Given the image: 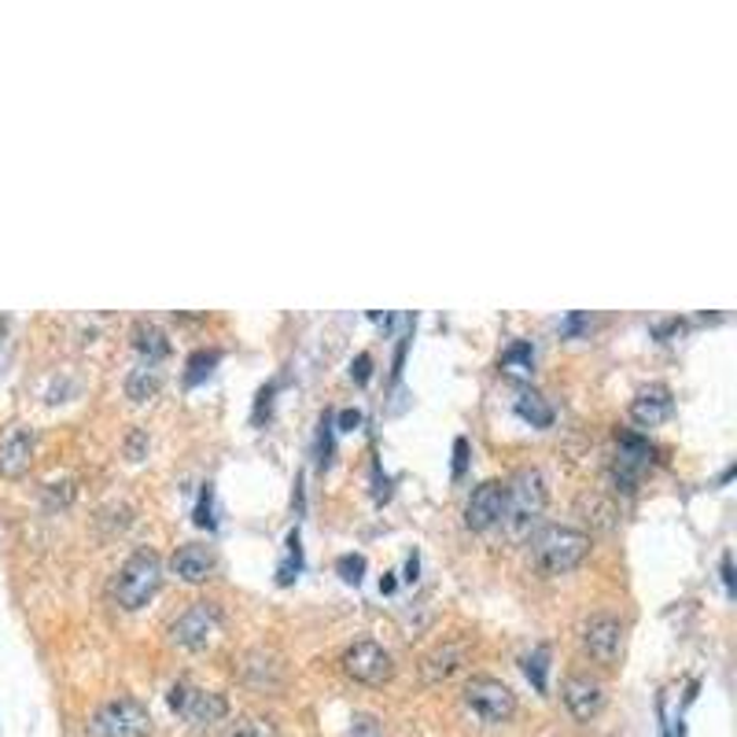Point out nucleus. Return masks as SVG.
I'll return each instance as SVG.
<instances>
[{
	"instance_id": "f257e3e1",
	"label": "nucleus",
	"mask_w": 737,
	"mask_h": 737,
	"mask_svg": "<svg viewBox=\"0 0 737 737\" xmlns=\"http://www.w3.org/2000/svg\"><path fill=\"white\" fill-rule=\"evenodd\" d=\"M590 554V535L568 524H546L531 538V561L543 575H564L580 568Z\"/></svg>"
},
{
	"instance_id": "f03ea898",
	"label": "nucleus",
	"mask_w": 737,
	"mask_h": 737,
	"mask_svg": "<svg viewBox=\"0 0 737 737\" xmlns=\"http://www.w3.org/2000/svg\"><path fill=\"white\" fill-rule=\"evenodd\" d=\"M546 475L538 469H520L512 475V483H506V517H501V524H506V535L512 543L531 535V528L546 512Z\"/></svg>"
},
{
	"instance_id": "7ed1b4c3",
	"label": "nucleus",
	"mask_w": 737,
	"mask_h": 737,
	"mask_svg": "<svg viewBox=\"0 0 737 737\" xmlns=\"http://www.w3.org/2000/svg\"><path fill=\"white\" fill-rule=\"evenodd\" d=\"M158 586H163V561H158V554H152V549H137V554H129L126 564L115 572L111 594H115L118 609L137 612L158 594Z\"/></svg>"
},
{
	"instance_id": "20e7f679",
	"label": "nucleus",
	"mask_w": 737,
	"mask_h": 737,
	"mask_svg": "<svg viewBox=\"0 0 737 737\" xmlns=\"http://www.w3.org/2000/svg\"><path fill=\"white\" fill-rule=\"evenodd\" d=\"M465 708L475 715L480 723L487 726H501L512 720V712H517V694L501 683V678H491V675H475L465 683V694H461Z\"/></svg>"
},
{
	"instance_id": "39448f33",
	"label": "nucleus",
	"mask_w": 737,
	"mask_h": 737,
	"mask_svg": "<svg viewBox=\"0 0 737 737\" xmlns=\"http://www.w3.org/2000/svg\"><path fill=\"white\" fill-rule=\"evenodd\" d=\"M89 730L92 737H148L152 734V715L134 697H115V701L97 708Z\"/></svg>"
},
{
	"instance_id": "423d86ee",
	"label": "nucleus",
	"mask_w": 737,
	"mask_h": 737,
	"mask_svg": "<svg viewBox=\"0 0 737 737\" xmlns=\"http://www.w3.org/2000/svg\"><path fill=\"white\" fill-rule=\"evenodd\" d=\"M170 708L181 715L185 723L195 726V730H211V726L226 723L229 715V701L221 694H211V689H195L189 683H177L170 686Z\"/></svg>"
},
{
	"instance_id": "0eeeda50",
	"label": "nucleus",
	"mask_w": 737,
	"mask_h": 737,
	"mask_svg": "<svg viewBox=\"0 0 737 737\" xmlns=\"http://www.w3.org/2000/svg\"><path fill=\"white\" fill-rule=\"evenodd\" d=\"M652 465H657V446H652L646 435L623 432L620 440H615V457H612V469H609L612 487L615 491H634V483H638Z\"/></svg>"
},
{
	"instance_id": "6e6552de",
	"label": "nucleus",
	"mask_w": 737,
	"mask_h": 737,
	"mask_svg": "<svg viewBox=\"0 0 737 737\" xmlns=\"http://www.w3.org/2000/svg\"><path fill=\"white\" fill-rule=\"evenodd\" d=\"M221 631V612L218 605L211 601H195L192 609H185L177 620L170 623V641L189 652H200L207 649L214 641V634Z\"/></svg>"
},
{
	"instance_id": "1a4fd4ad",
	"label": "nucleus",
	"mask_w": 737,
	"mask_h": 737,
	"mask_svg": "<svg viewBox=\"0 0 737 737\" xmlns=\"http://www.w3.org/2000/svg\"><path fill=\"white\" fill-rule=\"evenodd\" d=\"M343 675L354 678L361 686H384L391 675H395V660L384 646L377 641H354V646L343 652Z\"/></svg>"
},
{
	"instance_id": "9d476101",
	"label": "nucleus",
	"mask_w": 737,
	"mask_h": 737,
	"mask_svg": "<svg viewBox=\"0 0 737 737\" xmlns=\"http://www.w3.org/2000/svg\"><path fill=\"white\" fill-rule=\"evenodd\" d=\"M583 649L590 652L597 664H615L623 652V623L615 615H590L583 627Z\"/></svg>"
},
{
	"instance_id": "9b49d317",
	"label": "nucleus",
	"mask_w": 737,
	"mask_h": 737,
	"mask_svg": "<svg viewBox=\"0 0 737 737\" xmlns=\"http://www.w3.org/2000/svg\"><path fill=\"white\" fill-rule=\"evenodd\" d=\"M501 517H506V483L487 480L472 487L469 506H465V524L472 531H491L494 524H501Z\"/></svg>"
},
{
	"instance_id": "f8f14e48",
	"label": "nucleus",
	"mask_w": 737,
	"mask_h": 737,
	"mask_svg": "<svg viewBox=\"0 0 737 737\" xmlns=\"http://www.w3.org/2000/svg\"><path fill=\"white\" fill-rule=\"evenodd\" d=\"M561 697H564V708L572 712V720H580V723H590L594 715L605 708V686H601V678L586 675V671L564 678Z\"/></svg>"
},
{
	"instance_id": "ddd939ff",
	"label": "nucleus",
	"mask_w": 737,
	"mask_h": 737,
	"mask_svg": "<svg viewBox=\"0 0 737 737\" xmlns=\"http://www.w3.org/2000/svg\"><path fill=\"white\" fill-rule=\"evenodd\" d=\"M34 461V432L23 424H12L4 435H0V475L8 480H18Z\"/></svg>"
},
{
	"instance_id": "4468645a",
	"label": "nucleus",
	"mask_w": 737,
	"mask_h": 737,
	"mask_svg": "<svg viewBox=\"0 0 737 737\" xmlns=\"http://www.w3.org/2000/svg\"><path fill=\"white\" fill-rule=\"evenodd\" d=\"M671 409H675L671 387H668V384H649V387H641L638 395H634L631 417H634V421H638L641 428H657V424H664V421H668Z\"/></svg>"
},
{
	"instance_id": "2eb2a0df",
	"label": "nucleus",
	"mask_w": 737,
	"mask_h": 737,
	"mask_svg": "<svg viewBox=\"0 0 737 737\" xmlns=\"http://www.w3.org/2000/svg\"><path fill=\"white\" fill-rule=\"evenodd\" d=\"M214 549L211 546H203V543H189V546H181L177 554L170 557V568H174V575L181 583H203V580H211V572H214Z\"/></svg>"
},
{
	"instance_id": "dca6fc26",
	"label": "nucleus",
	"mask_w": 737,
	"mask_h": 737,
	"mask_svg": "<svg viewBox=\"0 0 737 737\" xmlns=\"http://www.w3.org/2000/svg\"><path fill=\"white\" fill-rule=\"evenodd\" d=\"M465 660H469V646H465V641H446V646H440L435 652H428L424 657V664H421L424 683H432V686L446 683V678H450Z\"/></svg>"
},
{
	"instance_id": "f3484780",
	"label": "nucleus",
	"mask_w": 737,
	"mask_h": 737,
	"mask_svg": "<svg viewBox=\"0 0 737 737\" xmlns=\"http://www.w3.org/2000/svg\"><path fill=\"white\" fill-rule=\"evenodd\" d=\"M134 347H137V354L144 358V366H158V361H163L166 354H170V340H166V332L158 329V325L141 321V325L134 329Z\"/></svg>"
},
{
	"instance_id": "a211bd4d",
	"label": "nucleus",
	"mask_w": 737,
	"mask_h": 737,
	"mask_svg": "<svg viewBox=\"0 0 737 737\" xmlns=\"http://www.w3.org/2000/svg\"><path fill=\"white\" fill-rule=\"evenodd\" d=\"M158 391H163V369H155V366H137V369L126 377V395L134 398V403H152Z\"/></svg>"
},
{
	"instance_id": "6ab92c4d",
	"label": "nucleus",
	"mask_w": 737,
	"mask_h": 737,
	"mask_svg": "<svg viewBox=\"0 0 737 737\" xmlns=\"http://www.w3.org/2000/svg\"><path fill=\"white\" fill-rule=\"evenodd\" d=\"M517 417L528 421L531 428H549L554 424V406H549L543 395H535V391H524V395L517 398Z\"/></svg>"
},
{
	"instance_id": "aec40b11",
	"label": "nucleus",
	"mask_w": 737,
	"mask_h": 737,
	"mask_svg": "<svg viewBox=\"0 0 737 737\" xmlns=\"http://www.w3.org/2000/svg\"><path fill=\"white\" fill-rule=\"evenodd\" d=\"M524 675L531 678V686L538 689V694H546L549 683H546V675H549V649L546 646H535L524 657Z\"/></svg>"
},
{
	"instance_id": "412c9836",
	"label": "nucleus",
	"mask_w": 737,
	"mask_h": 737,
	"mask_svg": "<svg viewBox=\"0 0 737 737\" xmlns=\"http://www.w3.org/2000/svg\"><path fill=\"white\" fill-rule=\"evenodd\" d=\"M221 737H277V726L269 720H258V715H240L226 726Z\"/></svg>"
},
{
	"instance_id": "4be33fe9",
	"label": "nucleus",
	"mask_w": 737,
	"mask_h": 737,
	"mask_svg": "<svg viewBox=\"0 0 737 737\" xmlns=\"http://www.w3.org/2000/svg\"><path fill=\"white\" fill-rule=\"evenodd\" d=\"M218 366V351H200L189 358V377H185V384H200L203 377H211V369Z\"/></svg>"
},
{
	"instance_id": "5701e85b",
	"label": "nucleus",
	"mask_w": 737,
	"mask_h": 737,
	"mask_svg": "<svg viewBox=\"0 0 737 737\" xmlns=\"http://www.w3.org/2000/svg\"><path fill=\"white\" fill-rule=\"evenodd\" d=\"M531 361H535V351H531V343H517V347L506 351V358H501V366L512 369V372H528Z\"/></svg>"
},
{
	"instance_id": "b1692460",
	"label": "nucleus",
	"mask_w": 737,
	"mask_h": 737,
	"mask_svg": "<svg viewBox=\"0 0 737 737\" xmlns=\"http://www.w3.org/2000/svg\"><path fill=\"white\" fill-rule=\"evenodd\" d=\"M335 568H340V575L347 583H361V572H366V557H361V554H347V557H340V564H335Z\"/></svg>"
},
{
	"instance_id": "393cba45",
	"label": "nucleus",
	"mask_w": 737,
	"mask_h": 737,
	"mask_svg": "<svg viewBox=\"0 0 737 737\" xmlns=\"http://www.w3.org/2000/svg\"><path fill=\"white\" fill-rule=\"evenodd\" d=\"M347 737H380V723L372 715H354Z\"/></svg>"
},
{
	"instance_id": "a878e982",
	"label": "nucleus",
	"mask_w": 737,
	"mask_h": 737,
	"mask_svg": "<svg viewBox=\"0 0 737 737\" xmlns=\"http://www.w3.org/2000/svg\"><path fill=\"white\" fill-rule=\"evenodd\" d=\"M586 325H590V317L586 314H572V317H564L561 321V335H580Z\"/></svg>"
},
{
	"instance_id": "bb28decb",
	"label": "nucleus",
	"mask_w": 737,
	"mask_h": 737,
	"mask_svg": "<svg viewBox=\"0 0 737 737\" xmlns=\"http://www.w3.org/2000/svg\"><path fill=\"white\" fill-rule=\"evenodd\" d=\"M369 369H372V358H369V354H358V358H354V366H351V377L358 380V384H366Z\"/></svg>"
},
{
	"instance_id": "cd10ccee",
	"label": "nucleus",
	"mask_w": 737,
	"mask_h": 737,
	"mask_svg": "<svg viewBox=\"0 0 737 737\" xmlns=\"http://www.w3.org/2000/svg\"><path fill=\"white\" fill-rule=\"evenodd\" d=\"M195 524H203V528H211V524H214V520H211V487H203L200 509H195Z\"/></svg>"
},
{
	"instance_id": "c85d7f7f",
	"label": "nucleus",
	"mask_w": 737,
	"mask_h": 737,
	"mask_svg": "<svg viewBox=\"0 0 737 737\" xmlns=\"http://www.w3.org/2000/svg\"><path fill=\"white\" fill-rule=\"evenodd\" d=\"M465 461H469V443L457 440V443H454V475H461V472H465Z\"/></svg>"
},
{
	"instance_id": "c756f323",
	"label": "nucleus",
	"mask_w": 737,
	"mask_h": 737,
	"mask_svg": "<svg viewBox=\"0 0 737 737\" xmlns=\"http://www.w3.org/2000/svg\"><path fill=\"white\" fill-rule=\"evenodd\" d=\"M358 424H361V414H358V409H343V414H340V428H343V432H354Z\"/></svg>"
},
{
	"instance_id": "7c9ffc66",
	"label": "nucleus",
	"mask_w": 737,
	"mask_h": 737,
	"mask_svg": "<svg viewBox=\"0 0 737 737\" xmlns=\"http://www.w3.org/2000/svg\"><path fill=\"white\" fill-rule=\"evenodd\" d=\"M141 446H144V432L129 435V457H134V461H141Z\"/></svg>"
},
{
	"instance_id": "2f4dec72",
	"label": "nucleus",
	"mask_w": 737,
	"mask_h": 737,
	"mask_svg": "<svg viewBox=\"0 0 737 737\" xmlns=\"http://www.w3.org/2000/svg\"><path fill=\"white\" fill-rule=\"evenodd\" d=\"M723 583H726V590H734V575H730V557H723Z\"/></svg>"
}]
</instances>
